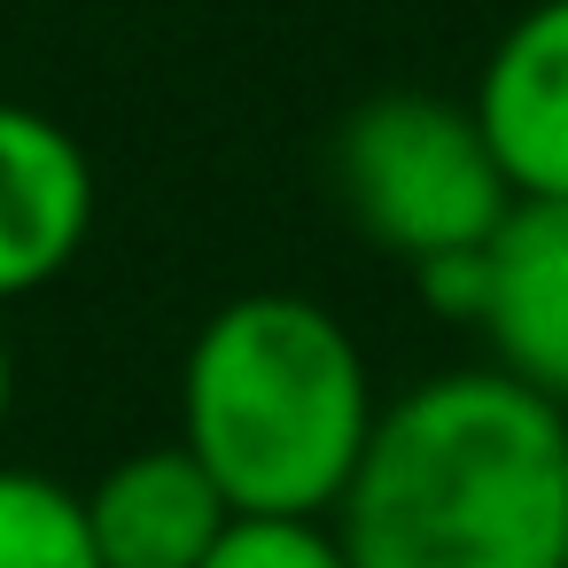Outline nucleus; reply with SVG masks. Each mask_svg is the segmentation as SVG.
Returning <instances> with one entry per match:
<instances>
[{
  "mask_svg": "<svg viewBox=\"0 0 568 568\" xmlns=\"http://www.w3.org/2000/svg\"><path fill=\"white\" fill-rule=\"evenodd\" d=\"M94 156L32 102H0V304L48 288L94 234Z\"/></svg>",
  "mask_w": 568,
  "mask_h": 568,
  "instance_id": "20e7f679",
  "label": "nucleus"
},
{
  "mask_svg": "<svg viewBox=\"0 0 568 568\" xmlns=\"http://www.w3.org/2000/svg\"><path fill=\"white\" fill-rule=\"evenodd\" d=\"M490 358L568 413V195L514 203L490 234Z\"/></svg>",
  "mask_w": 568,
  "mask_h": 568,
  "instance_id": "0eeeda50",
  "label": "nucleus"
},
{
  "mask_svg": "<svg viewBox=\"0 0 568 568\" xmlns=\"http://www.w3.org/2000/svg\"><path fill=\"white\" fill-rule=\"evenodd\" d=\"M351 568H568V413L506 366L382 405L335 506Z\"/></svg>",
  "mask_w": 568,
  "mask_h": 568,
  "instance_id": "f257e3e1",
  "label": "nucleus"
},
{
  "mask_svg": "<svg viewBox=\"0 0 568 568\" xmlns=\"http://www.w3.org/2000/svg\"><path fill=\"white\" fill-rule=\"evenodd\" d=\"M203 568H351L335 521H296V514H234L226 537L211 545Z\"/></svg>",
  "mask_w": 568,
  "mask_h": 568,
  "instance_id": "1a4fd4ad",
  "label": "nucleus"
},
{
  "mask_svg": "<svg viewBox=\"0 0 568 568\" xmlns=\"http://www.w3.org/2000/svg\"><path fill=\"white\" fill-rule=\"evenodd\" d=\"M0 568H102L87 498L40 467H0Z\"/></svg>",
  "mask_w": 568,
  "mask_h": 568,
  "instance_id": "6e6552de",
  "label": "nucleus"
},
{
  "mask_svg": "<svg viewBox=\"0 0 568 568\" xmlns=\"http://www.w3.org/2000/svg\"><path fill=\"white\" fill-rule=\"evenodd\" d=\"M374 420L358 335L296 288L226 296L180 358V444L234 514L335 521Z\"/></svg>",
  "mask_w": 568,
  "mask_h": 568,
  "instance_id": "f03ea898",
  "label": "nucleus"
},
{
  "mask_svg": "<svg viewBox=\"0 0 568 568\" xmlns=\"http://www.w3.org/2000/svg\"><path fill=\"white\" fill-rule=\"evenodd\" d=\"M79 498H87V529H94L102 568H203L234 521V506L219 498V483L195 467L187 444L125 452Z\"/></svg>",
  "mask_w": 568,
  "mask_h": 568,
  "instance_id": "423d86ee",
  "label": "nucleus"
},
{
  "mask_svg": "<svg viewBox=\"0 0 568 568\" xmlns=\"http://www.w3.org/2000/svg\"><path fill=\"white\" fill-rule=\"evenodd\" d=\"M327 164H335V195L351 226L405 265L490 250V234L514 211V187L475 110L452 94H420V87L366 94L335 125Z\"/></svg>",
  "mask_w": 568,
  "mask_h": 568,
  "instance_id": "7ed1b4c3",
  "label": "nucleus"
},
{
  "mask_svg": "<svg viewBox=\"0 0 568 568\" xmlns=\"http://www.w3.org/2000/svg\"><path fill=\"white\" fill-rule=\"evenodd\" d=\"M9 405H17V351H9V327H0V428H9Z\"/></svg>",
  "mask_w": 568,
  "mask_h": 568,
  "instance_id": "9b49d317",
  "label": "nucleus"
},
{
  "mask_svg": "<svg viewBox=\"0 0 568 568\" xmlns=\"http://www.w3.org/2000/svg\"><path fill=\"white\" fill-rule=\"evenodd\" d=\"M413 288L436 320L452 327H483V304H490V250H459V257H428L413 265Z\"/></svg>",
  "mask_w": 568,
  "mask_h": 568,
  "instance_id": "9d476101",
  "label": "nucleus"
},
{
  "mask_svg": "<svg viewBox=\"0 0 568 568\" xmlns=\"http://www.w3.org/2000/svg\"><path fill=\"white\" fill-rule=\"evenodd\" d=\"M467 110L490 141L514 203L568 195V0H529L490 40Z\"/></svg>",
  "mask_w": 568,
  "mask_h": 568,
  "instance_id": "39448f33",
  "label": "nucleus"
}]
</instances>
